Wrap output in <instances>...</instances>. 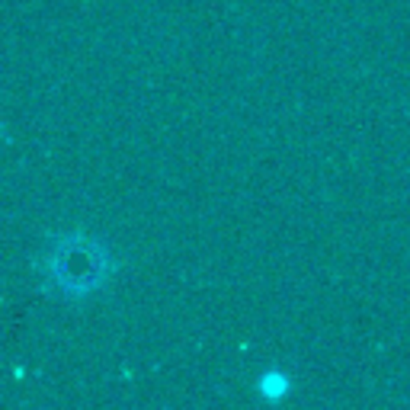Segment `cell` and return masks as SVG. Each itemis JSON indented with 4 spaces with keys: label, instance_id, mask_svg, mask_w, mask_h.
<instances>
[{
    "label": "cell",
    "instance_id": "obj_1",
    "mask_svg": "<svg viewBox=\"0 0 410 410\" xmlns=\"http://www.w3.org/2000/svg\"><path fill=\"white\" fill-rule=\"evenodd\" d=\"M257 388H260V394H266V398H282V394L289 391V378L282 372H272V375H266Z\"/></svg>",
    "mask_w": 410,
    "mask_h": 410
}]
</instances>
